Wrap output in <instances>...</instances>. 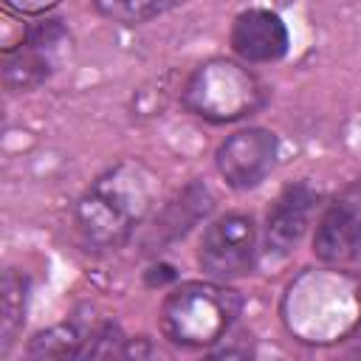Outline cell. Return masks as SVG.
Segmentation results:
<instances>
[{
  "label": "cell",
  "instance_id": "obj_16",
  "mask_svg": "<svg viewBox=\"0 0 361 361\" xmlns=\"http://www.w3.org/2000/svg\"><path fill=\"white\" fill-rule=\"evenodd\" d=\"M8 11L20 14V17H39L48 14L51 8H56L62 0H3Z\"/></svg>",
  "mask_w": 361,
  "mask_h": 361
},
{
  "label": "cell",
  "instance_id": "obj_8",
  "mask_svg": "<svg viewBox=\"0 0 361 361\" xmlns=\"http://www.w3.org/2000/svg\"><path fill=\"white\" fill-rule=\"evenodd\" d=\"M313 257L324 265H347L361 257V180L341 189L319 214Z\"/></svg>",
  "mask_w": 361,
  "mask_h": 361
},
{
  "label": "cell",
  "instance_id": "obj_15",
  "mask_svg": "<svg viewBox=\"0 0 361 361\" xmlns=\"http://www.w3.org/2000/svg\"><path fill=\"white\" fill-rule=\"evenodd\" d=\"M127 347V336L121 333V327L116 322H102L96 330L87 333L82 358H113V355H124Z\"/></svg>",
  "mask_w": 361,
  "mask_h": 361
},
{
  "label": "cell",
  "instance_id": "obj_3",
  "mask_svg": "<svg viewBox=\"0 0 361 361\" xmlns=\"http://www.w3.org/2000/svg\"><path fill=\"white\" fill-rule=\"evenodd\" d=\"M243 310V296L226 282H183L161 305V336L183 350H206L226 338Z\"/></svg>",
  "mask_w": 361,
  "mask_h": 361
},
{
  "label": "cell",
  "instance_id": "obj_5",
  "mask_svg": "<svg viewBox=\"0 0 361 361\" xmlns=\"http://www.w3.org/2000/svg\"><path fill=\"white\" fill-rule=\"evenodd\" d=\"M259 234L251 214L228 212L203 228L197 245V265L209 279L231 282L254 271Z\"/></svg>",
  "mask_w": 361,
  "mask_h": 361
},
{
  "label": "cell",
  "instance_id": "obj_11",
  "mask_svg": "<svg viewBox=\"0 0 361 361\" xmlns=\"http://www.w3.org/2000/svg\"><path fill=\"white\" fill-rule=\"evenodd\" d=\"M212 203H214V197H212V192H209L206 183H200V180L186 183V186L152 217V223H149V228H147V234H144V245L152 248V251H158V248H164V245L180 240L197 220H203V217L212 212Z\"/></svg>",
  "mask_w": 361,
  "mask_h": 361
},
{
  "label": "cell",
  "instance_id": "obj_6",
  "mask_svg": "<svg viewBox=\"0 0 361 361\" xmlns=\"http://www.w3.org/2000/svg\"><path fill=\"white\" fill-rule=\"evenodd\" d=\"M71 51V34L59 20L28 25L23 42L3 54V82L14 93L39 87L54 76L59 62Z\"/></svg>",
  "mask_w": 361,
  "mask_h": 361
},
{
  "label": "cell",
  "instance_id": "obj_2",
  "mask_svg": "<svg viewBox=\"0 0 361 361\" xmlns=\"http://www.w3.org/2000/svg\"><path fill=\"white\" fill-rule=\"evenodd\" d=\"M282 319L299 341L327 344L347 338L361 322V285L347 274L307 271L290 282Z\"/></svg>",
  "mask_w": 361,
  "mask_h": 361
},
{
  "label": "cell",
  "instance_id": "obj_12",
  "mask_svg": "<svg viewBox=\"0 0 361 361\" xmlns=\"http://www.w3.org/2000/svg\"><path fill=\"white\" fill-rule=\"evenodd\" d=\"M28 290L31 279L17 271L6 268L0 282V355H8L17 336L23 333L25 313H28Z\"/></svg>",
  "mask_w": 361,
  "mask_h": 361
},
{
  "label": "cell",
  "instance_id": "obj_1",
  "mask_svg": "<svg viewBox=\"0 0 361 361\" xmlns=\"http://www.w3.org/2000/svg\"><path fill=\"white\" fill-rule=\"evenodd\" d=\"M158 197V178L141 161H118L102 172L73 206V228L90 251H116L147 220Z\"/></svg>",
  "mask_w": 361,
  "mask_h": 361
},
{
  "label": "cell",
  "instance_id": "obj_13",
  "mask_svg": "<svg viewBox=\"0 0 361 361\" xmlns=\"http://www.w3.org/2000/svg\"><path fill=\"white\" fill-rule=\"evenodd\" d=\"M183 3H189V0H90L96 14H102L104 20L118 23V25L149 23V20L183 6Z\"/></svg>",
  "mask_w": 361,
  "mask_h": 361
},
{
  "label": "cell",
  "instance_id": "obj_4",
  "mask_svg": "<svg viewBox=\"0 0 361 361\" xmlns=\"http://www.w3.org/2000/svg\"><path fill=\"white\" fill-rule=\"evenodd\" d=\"M265 99L268 87L262 85V79L243 62L226 56L200 62L180 90L183 110L209 124L243 121L254 116L265 104Z\"/></svg>",
  "mask_w": 361,
  "mask_h": 361
},
{
  "label": "cell",
  "instance_id": "obj_7",
  "mask_svg": "<svg viewBox=\"0 0 361 361\" xmlns=\"http://www.w3.org/2000/svg\"><path fill=\"white\" fill-rule=\"evenodd\" d=\"M279 138L265 127H243L220 141L214 152L217 175L234 192L257 189L276 166Z\"/></svg>",
  "mask_w": 361,
  "mask_h": 361
},
{
  "label": "cell",
  "instance_id": "obj_14",
  "mask_svg": "<svg viewBox=\"0 0 361 361\" xmlns=\"http://www.w3.org/2000/svg\"><path fill=\"white\" fill-rule=\"evenodd\" d=\"M85 341L87 336L79 333V327L73 322H62V324H54L48 330H39L31 341H28V355L34 358H82V350H85Z\"/></svg>",
  "mask_w": 361,
  "mask_h": 361
},
{
  "label": "cell",
  "instance_id": "obj_9",
  "mask_svg": "<svg viewBox=\"0 0 361 361\" xmlns=\"http://www.w3.org/2000/svg\"><path fill=\"white\" fill-rule=\"evenodd\" d=\"M228 45L234 56L245 65L279 62L290 48V34L285 20L271 8H245L234 17L228 28Z\"/></svg>",
  "mask_w": 361,
  "mask_h": 361
},
{
  "label": "cell",
  "instance_id": "obj_10",
  "mask_svg": "<svg viewBox=\"0 0 361 361\" xmlns=\"http://www.w3.org/2000/svg\"><path fill=\"white\" fill-rule=\"evenodd\" d=\"M316 206H319V192L310 183L299 180L285 186L265 217V254L268 257L290 254L305 237Z\"/></svg>",
  "mask_w": 361,
  "mask_h": 361
}]
</instances>
